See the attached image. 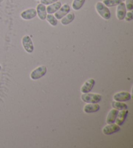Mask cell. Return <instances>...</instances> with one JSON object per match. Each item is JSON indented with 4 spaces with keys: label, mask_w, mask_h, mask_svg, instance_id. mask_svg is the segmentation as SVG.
Returning a JSON list of instances; mask_svg holds the SVG:
<instances>
[{
    "label": "cell",
    "mask_w": 133,
    "mask_h": 148,
    "mask_svg": "<svg viewBox=\"0 0 133 148\" xmlns=\"http://www.w3.org/2000/svg\"><path fill=\"white\" fill-rule=\"evenodd\" d=\"M121 1V0H103L102 3L107 7H112L117 6Z\"/></svg>",
    "instance_id": "19"
},
{
    "label": "cell",
    "mask_w": 133,
    "mask_h": 148,
    "mask_svg": "<svg viewBox=\"0 0 133 148\" xmlns=\"http://www.w3.org/2000/svg\"><path fill=\"white\" fill-rule=\"evenodd\" d=\"M126 12H127V9H126V7H125V3L121 1V3L117 5V9H116L117 18L119 20H120V21L124 20V18H125V14H126Z\"/></svg>",
    "instance_id": "10"
},
{
    "label": "cell",
    "mask_w": 133,
    "mask_h": 148,
    "mask_svg": "<svg viewBox=\"0 0 133 148\" xmlns=\"http://www.w3.org/2000/svg\"><path fill=\"white\" fill-rule=\"evenodd\" d=\"M96 81L94 78H90L87 80L83 84L81 88V91L83 93H87L90 92L92 90L94 85H95Z\"/></svg>",
    "instance_id": "8"
},
{
    "label": "cell",
    "mask_w": 133,
    "mask_h": 148,
    "mask_svg": "<svg viewBox=\"0 0 133 148\" xmlns=\"http://www.w3.org/2000/svg\"><path fill=\"white\" fill-rule=\"evenodd\" d=\"M100 109V106L98 103H88L84 106L83 110L86 114L94 113Z\"/></svg>",
    "instance_id": "13"
},
{
    "label": "cell",
    "mask_w": 133,
    "mask_h": 148,
    "mask_svg": "<svg viewBox=\"0 0 133 148\" xmlns=\"http://www.w3.org/2000/svg\"><path fill=\"white\" fill-rule=\"evenodd\" d=\"M45 20H46L51 25H52V26H56L58 24V20L56 18L54 15H53L52 14H47Z\"/></svg>",
    "instance_id": "20"
},
{
    "label": "cell",
    "mask_w": 133,
    "mask_h": 148,
    "mask_svg": "<svg viewBox=\"0 0 133 148\" xmlns=\"http://www.w3.org/2000/svg\"><path fill=\"white\" fill-rule=\"evenodd\" d=\"M37 16V11L34 8L27 9L25 11H22L20 14V16L22 19L25 20H32Z\"/></svg>",
    "instance_id": "7"
},
{
    "label": "cell",
    "mask_w": 133,
    "mask_h": 148,
    "mask_svg": "<svg viewBox=\"0 0 133 148\" xmlns=\"http://www.w3.org/2000/svg\"><path fill=\"white\" fill-rule=\"evenodd\" d=\"M22 46L27 53H32L34 51V45L33 40L29 35H25L22 39Z\"/></svg>",
    "instance_id": "4"
},
{
    "label": "cell",
    "mask_w": 133,
    "mask_h": 148,
    "mask_svg": "<svg viewBox=\"0 0 133 148\" xmlns=\"http://www.w3.org/2000/svg\"><path fill=\"white\" fill-rule=\"evenodd\" d=\"M58 0H40V3L44 5H49L55 3Z\"/></svg>",
    "instance_id": "23"
},
{
    "label": "cell",
    "mask_w": 133,
    "mask_h": 148,
    "mask_svg": "<svg viewBox=\"0 0 133 148\" xmlns=\"http://www.w3.org/2000/svg\"><path fill=\"white\" fill-rule=\"evenodd\" d=\"M85 1L86 0H73L71 4V7L74 11H79L83 7Z\"/></svg>",
    "instance_id": "18"
},
{
    "label": "cell",
    "mask_w": 133,
    "mask_h": 148,
    "mask_svg": "<svg viewBox=\"0 0 133 148\" xmlns=\"http://www.w3.org/2000/svg\"><path fill=\"white\" fill-rule=\"evenodd\" d=\"M47 73V67L44 65H41L31 71L30 74V78L33 80H38L43 77Z\"/></svg>",
    "instance_id": "3"
},
{
    "label": "cell",
    "mask_w": 133,
    "mask_h": 148,
    "mask_svg": "<svg viewBox=\"0 0 133 148\" xmlns=\"http://www.w3.org/2000/svg\"><path fill=\"white\" fill-rule=\"evenodd\" d=\"M74 19H75V14L73 13V12H69L66 16H64L62 18L60 19V22L63 25H67L71 24L73 21Z\"/></svg>",
    "instance_id": "16"
},
{
    "label": "cell",
    "mask_w": 133,
    "mask_h": 148,
    "mask_svg": "<svg viewBox=\"0 0 133 148\" xmlns=\"http://www.w3.org/2000/svg\"><path fill=\"white\" fill-rule=\"evenodd\" d=\"M121 1H125V0H121Z\"/></svg>",
    "instance_id": "26"
},
{
    "label": "cell",
    "mask_w": 133,
    "mask_h": 148,
    "mask_svg": "<svg viewBox=\"0 0 133 148\" xmlns=\"http://www.w3.org/2000/svg\"><path fill=\"white\" fill-rule=\"evenodd\" d=\"M1 69H2V67H1V65H0V71H1Z\"/></svg>",
    "instance_id": "25"
},
{
    "label": "cell",
    "mask_w": 133,
    "mask_h": 148,
    "mask_svg": "<svg viewBox=\"0 0 133 148\" xmlns=\"http://www.w3.org/2000/svg\"><path fill=\"white\" fill-rule=\"evenodd\" d=\"M128 114H129V111L128 110H119L118 113L117 114L116 121H115V123L117 124V125L121 126L126 119V117L127 116Z\"/></svg>",
    "instance_id": "11"
},
{
    "label": "cell",
    "mask_w": 133,
    "mask_h": 148,
    "mask_svg": "<svg viewBox=\"0 0 133 148\" xmlns=\"http://www.w3.org/2000/svg\"><path fill=\"white\" fill-rule=\"evenodd\" d=\"M37 1H40V0H37Z\"/></svg>",
    "instance_id": "27"
},
{
    "label": "cell",
    "mask_w": 133,
    "mask_h": 148,
    "mask_svg": "<svg viewBox=\"0 0 133 148\" xmlns=\"http://www.w3.org/2000/svg\"><path fill=\"white\" fill-rule=\"evenodd\" d=\"M62 6V3L60 1H56L55 3L50 4L46 7V11L48 14H54L57 12L60 7Z\"/></svg>",
    "instance_id": "14"
},
{
    "label": "cell",
    "mask_w": 133,
    "mask_h": 148,
    "mask_svg": "<svg viewBox=\"0 0 133 148\" xmlns=\"http://www.w3.org/2000/svg\"><path fill=\"white\" fill-rule=\"evenodd\" d=\"M70 6L68 4L65 3L63 5L61 6L60 7V9H58L57 12H55L54 16L57 20H60L61 18H62L64 16H66L68 13H69V12H70Z\"/></svg>",
    "instance_id": "6"
},
{
    "label": "cell",
    "mask_w": 133,
    "mask_h": 148,
    "mask_svg": "<svg viewBox=\"0 0 133 148\" xmlns=\"http://www.w3.org/2000/svg\"><path fill=\"white\" fill-rule=\"evenodd\" d=\"M96 9L99 16L105 20H109L111 18V13L108 7L101 1L98 2L96 4Z\"/></svg>",
    "instance_id": "1"
},
{
    "label": "cell",
    "mask_w": 133,
    "mask_h": 148,
    "mask_svg": "<svg viewBox=\"0 0 133 148\" xmlns=\"http://www.w3.org/2000/svg\"><path fill=\"white\" fill-rule=\"evenodd\" d=\"M4 1V0H0V3H2Z\"/></svg>",
    "instance_id": "24"
},
{
    "label": "cell",
    "mask_w": 133,
    "mask_h": 148,
    "mask_svg": "<svg viewBox=\"0 0 133 148\" xmlns=\"http://www.w3.org/2000/svg\"><path fill=\"white\" fill-rule=\"evenodd\" d=\"M118 113V110L116 109H112L111 110H110L109 112L108 116L107 117L106 122L107 124H111V123H114L115 121H116L117 114Z\"/></svg>",
    "instance_id": "15"
},
{
    "label": "cell",
    "mask_w": 133,
    "mask_h": 148,
    "mask_svg": "<svg viewBox=\"0 0 133 148\" xmlns=\"http://www.w3.org/2000/svg\"><path fill=\"white\" fill-rule=\"evenodd\" d=\"M112 106L113 108L117 110H127L128 108V106L125 103L120 101H114L112 103Z\"/></svg>",
    "instance_id": "17"
},
{
    "label": "cell",
    "mask_w": 133,
    "mask_h": 148,
    "mask_svg": "<svg viewBox=\"0 0 133 148\" xmlns=\"http://www.w3.org/2000/svg\"><path fill=\"white\" fill-rule=\"evenodd\" d=\"M102 96L100 94L83 93L81 95V100L86 103H98L101 101Z\"/></svg>",
    "instance_id": "2"
},
{
    "label": "cell",
    "mask_w": 133,
    "mask_h": 148,
    "mask_svg": "<svg viewBox=\"0 0 133 148\" xmlns=\"http://www.w3.org/2000/svg\"><path fill=\"white\" fill-rule=\"evenodd\" d=\"M113 99L116 101L125 102L129 101L131 99V95L127 91H120V92L114 94Z\"/></svg>",
    "instance_id": "9"
},
{
    "label": "cell",
    "mask_w": 133,
    "mask_h": 148,
    "mask_svg": "<svg viewBox=\"0 0 133 148\" xmlns=\"http://www.w3.org/2000/svg\"><path fill=\"white\" fill-rule=\"evenodd\" d=\"M36 11H37V16L41 20H45L48 14L46 11V7H45V5L42 3L38 4L37 7V9H36Z\"/></svg>",
    "instance_id": "12"
},
{
    "label": "cell",
    "mask_w": 133,
    "mask_h": 148,
    "mask_svg": "<svg viewBox=\"0 0 133 148\" xmlns=\"http://www.w3.org/2000/svg\"><path fill=\"white\" fill-rule=\"evenodd\" d=\"M125 5L128 11H131L133 9V0H125Z\"/></svg>",
    "instance_id": "21"
},
{
    "label": "cell",
    "mask_w": 133,
    "mask_h": 148,
    "mask_svg": "<svg viewBox=\"0 0 133 148\" xmlns=\"http://www.w3.org/2000/svg\"><path fill=\"white\" fill-rule=\"evenodd\" d=\"M120 131V127L117 124L111 123L105 126L103 129H102V132L105 135H112L116 132Z\"/></svg>",
    "instance_id": "5"
},
{
    "label": "cell",
    "mask_w": 133,
    "mask_h": 148,
    "mask_svg": "<svg viewBox=\"0 0 133 148\" xmlns=\"http://www.w3.org/2000/svg\"><path fill=\"white\" fill-rule=\"evenodd\" d=\"M124 19L125 21L127 22H130L133 19V14L131 11H129L126 12V14H125Z\"/></svg>",
    "instance_id": "22"
}]
</instances>
